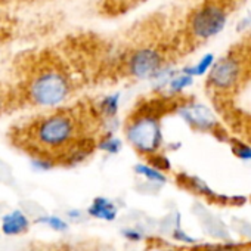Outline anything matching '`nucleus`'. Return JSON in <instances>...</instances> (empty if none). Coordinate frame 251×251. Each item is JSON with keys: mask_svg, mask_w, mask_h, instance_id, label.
Wrapping results in <instances>:
<instances>
[{"mask_svg": "<svg viewBox=\"0 0 251 251\" xmlns=\"http://www.w3.org/2000/svg\"><path fill=\"white\" fill-rule=\"evenodd\" d=\"M2 232L8 236L23 235L30 229V219L21 210H12L2 217Z\"/></svg>", "mask_w": 251, "mask_h": 251, "instance_id": "0eeeda50", "label": "nucleus"}, {"mask_svg": "<svg viewBox=\"0 0 251 251\" xmlns=\"http://www.w3.org/2000/svg\"><path fill=\"white\" fill-rule=\"evenodd\" d=\"M6 105H8V102H6V96L0 92V115H2V112L6 109Z\"/></svg>", "mask_w": 251, "mask_h": 251, "instance_id": "f3484780", "label": "nucleus"}, {"mask_svg": "<svg viewBox=\"0 0 251 251\" xmlns=\"http://www.w3.org/2000/svg\"><path fill=\"white\" fill-rule=\"evenodd\" d=\"M226 5L220 0H208L195 8L186 20V33L195 43H204L217 36L227 21Z\"/></svg>", "mask_w": 251, "mask_h": 251, "instance_id": "20e7f679", "label": "nucleus"}, {"mask_svg": "<svg viewBox=\"0 0 251 251\" xmlns=\"http://www.w3.org/2000/svg\"><path fill=\"white\" fill-rule=\"evenodd\" d=\"M95 150L108 155H117L123 150V141L114 132H103L98 141H95Z\"/></svg>", "mask_w": 251, "mask_h": 251, "instance_id": "9d476101", "label": "nucleus"}, {"mask_svg": "<svg viewBox=\"0 0 251 251\" xmlns=\"http://www.w3.org/2000/svg\"><path fill=\"white\" fill-rule=\"evenodd\" d=\"M194 83V77L189 75L188 73H185L183 70L180 73H173L172 77L169 78L167 84H166V89L169 90V93L172 95H179L182 93L186 87H189L191 84Z\"/></svg>", "mask_w": 251, "mask_h": 251, "instance_id": "9b49d317", "label": "nucleus"}, {"mask_svg": "<svg viewBox=\"0 0 251 251\" xmlns=\"http://www.w3.org/2000/svg\"><path fill=\"white\" fill-rule=\"evenodd\" d=\"M83 121L65 108H55L36 118L25 130V139L36 152L49 154L58 158L74 142L84 138Z\"/></svg>", "mask_w": 251, "mask_h": 251, "instance_id": "f257e3e1", "label": "nucleus"}, {"mask_svg": "<svg viewBox=\"0 0 251 251\" xmlns=\"http://www.w3.org/2000/svg\"><path fill=\"white\" fill-rule=\"evenodd\" d=\"M205 251H238V250L232 248V247H214V248H208Z\"/></svg>", "mask_w": 251, "mask_h": 251, "instance_id": "a211bd4d", "label": "nucleus"}, {"mask_svg": "<svg viewBox=\"0 0 251 251\" xmlns=\"http://www.w3.org/2000/svg\"><path fill=\"white\" fill-rule=\"evenodd\" d=\"M74 84L70 74L55 62L39 65L25 83V98L33 106L55 109L62 106L73 95Z\"/></svg>", "mask_w": 251, "mask_h": 251, "instance_id": "f03ea898", "label": "nucleus"}, {"mask_svg": "<svg viewBox=\"0 0 251 251\" xmlns=\"http://www.w3.org/2000/svg\"><path fill=\"white\" fill-rule=\"evenodd\" d=\"M135 173L152 183H164L166 182L164 173L160 169H157L155 166L148 164V163H138L135 166Z\"/></svg>", "mask_w": 251, "mask_h": 251, "instance_id": "f8f14e48", "label": "nucleus"}, {"mask_svg": "<svg viewBox=\"0 0 251 251\" xmlns=\"http://www.w3.org/2000/svg\"><path fill=\"white\" fill-rule=\"evenodd\" d=\"M123 235L127 238L129 241H133V242H138L141 239H144V233L139 232L138 229H133V227H129V229H123Z\"/></svg>", "mask_w": 251, "mask_h": 251, "instance_id": "2eb2a0df", "label": "nucleus"}, {"mask_svg": "<svg viewBox=\"0 0 251 251\" xmlns=\"http://www.w3.org/2000/svg\"><path fill=\"white\" fill-rule=\"evenodd\" d=\"M120 105H121V93L112 92V93L103 95L100 99H98L95 109H96L99 120H102L105 123V121L117 120V115L120 112Z\"/></svg>", "mask_w": 251, "mask_h": 251, "instance_id": "6e6552de", "label": "nucleus"}, {"mask_svg": "<svg viewBox=\"0 0 251 251\" xmlns=\"http://www.w3.org/2000/svg\"><path fill=\"white\" fill-rule=\"evenodd\" d=\"M213 64H214V56L208 53V55H204L200 61H197V64H194V65L185 68L183 71L188 73V74L192 75V77H198V75L207 74V73L210 71V68L213 67Z\"/></svg>", "mask_w": 251, "mask_h": 251, "instance_id": "ddd939ff", "label": "nucleus"}, {"mask_svg": "<svg viewBox=\"0 0 251 251\" xmlns=\"http://www.w3.org/2000/svg\"><path fill=\"white\" fill-rule=\"evenodd\" d=\"M87 214L93 219H99V220H105V222H112L115 220L117 214H118V208L114 204V201H111L106 197H96L92 204L87 208Z\"/></svg>", "mask_w": 251, "mask_h": 251, "instance_id": "1a4fd4ad", "label": "nucleus"}, {"mask_svg": "<svg viewBox=\"0 0 251 251\" xmlns=\"http://www.w3.org/2000/svg\"><path fill=\"white\" fill-rule=\"evenodd\" d=\"M81 211L80 210H70L68 213H67V216L70 217V219H73V220H78L80 217H81Z\"/></svg>", "mask_w": 251, "mask_h": 251, "instance_id": "dca6fc26", "label": "nucleus"}, {"mask_svg": "<svg viewBox=\"0 0 251 251\" xmlns=\"http://www.w3.org/2000/svg\"><path fill=\"white\" fill-rule=\"evenodd\" d=\"M245 61L239 52H230L222 59L216 61L207 73V84L219 93L230 92L244 80Z\"/></svg>", "mask_w": 251, "mask_h": 251, "instance_id": "423d86ee", "label": "nucleus"}, {"mask_svg": "<svg viewBox=\"0 0 251 251\" xmlns=\"http://www.w3.org/2000/svg\"><path fill=\"white\" fill-rule=\"evenodd\" d=\"M36 222L37 223H42V225H46L48 227H50L52 230H56V232H67L68 230L67 220H64L59 216H53V214L40 216V217L36 219Z\"/></svg>", "mask_w": 251, "mask_h": 251, "instance_id": "4468645a", "label": "nucleus"}, {"mask_svg": "<svg viewBox=\"0 0 251 251\" xmlns=\"http://www.w3.org/2000/svg\"><path fill=\"white\" fill-rule=\"evenodd\" d=\"M166 67V55L157 46L135 48L124 59L126 74L141 81H152Z\"/></svg>", "mask_w": 251, "mask_h": 251, "instance_id": "39448f33", "label": "nucleus"}, {"mask_svg": "<svg viewBox=\"0 0 251 251\" xmlns=\"http://www.w3.org/2000/svg\"><path fill=\"white\" fill-rule=\"evenodd\" d=\"M124 138L141 155L151 157L160 152L164 144L163 121L158 108L144 103L124 123Z\"/></svg>", "mask_w": 251, "mask_h": 251, "instance_id": "7ed1b4c3", "label": "nucleus"}]
</instances>
